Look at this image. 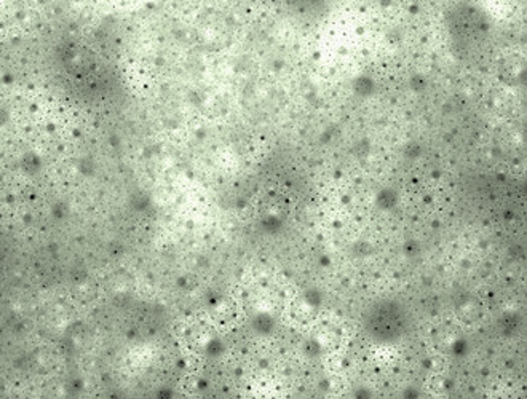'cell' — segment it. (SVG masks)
I'll return each mask as SVG.
<instances>
[{
	"mask_svg": "<svg viewBox=\"0 0 527 399\" xmlns=\"http://www.w3.org/2000/svg\"><path fill=\"white\" fill-rule=\"evenodd\" d=\"M375 359H377L379 364L388 366L397 359V351L390 347H379V350L375 351Z\"/></svg>",
	"mask_w": 527,
	"mask_h": 399,
	"instance_id": "6da1fadb",
	"label": "cell"
}]
</instances>
